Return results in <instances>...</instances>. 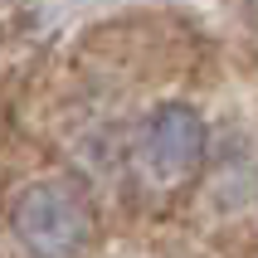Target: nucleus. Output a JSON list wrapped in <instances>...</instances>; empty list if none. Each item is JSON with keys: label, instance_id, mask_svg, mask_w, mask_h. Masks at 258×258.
Wrapping results in <instances>:
<instances>
[{"label": "nucleus", "instance_id": "f257e3e1", "mask_svg": "<svg viewBox=\"0 0 258 258\" xmlns=\"http://www.w3.org/2000/svg\"><path fill=\"white\" fill-rule=\"evenodd\" d=\"M10 234L29 258H83L93 244V205L69 180H34L10 205Z\"/></svg>", "mask_w": 258, "mask_h": 258}, {"label": "nucleus", "instance_id": "f03ea898", "mask_svg": "<svg viewBox=\"0 0 258 258\" xmlns=\"http://www.w3.org/2000/svg\"><path fill=\"white\" fill-rule=\"evenodd\" d=\"M205 117L185 102H161L142 117L137 142H132V161L142 171L146 185H180L200 171L205 161Z\"/></svg>", "mask_w": 258, "mask_h": 258}]
</instances>
